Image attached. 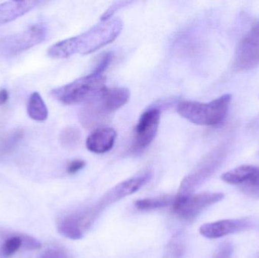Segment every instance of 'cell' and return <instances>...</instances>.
<instances>
[{"label": "cell", "instance_id": "11", "mask_svg": "<svg viewBox=\"0 0 259 258\" xmlns=\"http://www.w3.org/2000/svg\"><path fill=\"white\" fill-rule=\"evenodd\" d=\"M249 224L243 220H223L203 224L199 228V233L207 239H219L232 233L246 230Z\"/></svg>", "mask_w": 259, "mask_h": 258}, {"label": "cell", "instance_id": "8", "mask_svg": "<svg viewBox=\"0 0 259 258\" xmlns=\"http://www.w3.org/2000/svg\"><path fill=\"white\" fill-rule=\"evenodd\" d=\"M259 65V21L242 38L236 50L234 66L240 71H249Z\"/></svg>", "mask_w": 259, "mask_h": 258}, {"label": "cell", "instance_id": "16", "mask_svg": "<svg viewBox=\"0 0 259 258\" xmlns=\"http://www.w3.org/2000/svg\"><path fill=\"white\" fill-rule=\"evenodd\" d=\"M27 112L32 120L38 122H42L48 118V109L39 92H33L29 97Z\"/></svg>", "mask_w": 259, "mask_h": 258}, {"label": "cell", "instance_id": "9", "mask_svg": "<svg viewBox=\"0 0 259 258\" xmlns=\"http://www.w3.org/2000/svg\"><path fill=\"white\" fill-rule=\"evenodd\" d=\"M161 112L157 108L148 109L140 116L134 132L132 148L141 151L149 146L155 139L160 124Z\"/></svg>", "mask_w": 259, "mask_h": 258}, {"label": "cell", "instance_id": "15", "mask_svg": "<svg viewBox=\"0 0 259 258\" xmlns=\"http://www.w3.org/2000/svg\"><path fill=\"white\" fill-rule=\"evenodd\" d=\"M24 132L22 129H15L0 136V159L10 156L23 140Z\"/></svg>", "mask_w": 259, "mask_h": 258}, {"label": "cell", "instance_id": "2", "mask_svg": "<svg viewBox=\"0 0 259 258\" xmlns=\"http://www.w3.org/2000/svg\"><path fill=\"white\" fill-rule=\"evenodd\" d=\"M231 99V94H225L209 102L182 101L177 111L182 118L193 124L214 127L225 121Z\"/></svg>", "mask_w": 259, "mask_h": 258}, {"label": "cell", "instance_id": "12", "mask_svg": "<svg viewBox=\"0 0 259 258\" xmlns=\"http://www.w3.org/2000/svg\"><path fill=\"white\" fill-rule=\"evenodd\" d=\"M116 137V131L112 127H100L88 136L87 148L96 154L108 152L113 148Z\"/></svg>", "mask_w": 259, "mask_h": 258}, {"label": "cell", "instance_id": "6", "mask_svg": "<svg viewBox=\"0 0 259 258\" xmlns=\"http://www.w3.org/2000/svg\"><path fill=\"white\" fill-rule=\"evenodd\" d=\"M47 30L42 24H33L27 30L0 39V56L12 58L45 40Z\"/></svg>", "mask_w": 259, "mask_h": 258}, {"label": "cell", "instance_id": "14", "mask_svg": "<svg viewBox=\"0 0 259 258\" xmlns=\"http://www.w3.org/2000/svg\"><path fill=\"white\" fill-rule=\"evenodd\" d=\"M40 3L39 1H9L0 4V26L27 14Z\"/></svg>", "mask_w": 259, "mask_h": 258}, {"label": "cell", "instance_id": "26", "mask_svg": "<svg viewBox=\"0 0 259 258\" xmlns=\"http://www.w3.org/2000/svg\"><path fill=\"white\" fill-rule=\"evenodd\" d=\"M233 252L232 245L230 244L222 246L213 258H231Z\"/></svg>", "mask_w": 259, "mask_h": 258}, {"label": "cell", "instance_id": "1", "mask_svg": "<svg viewBox=\"0 0 259 258\" xmlns=\"http://www.w3.org/2000/svg\"><path fill=\"white\" fill-rule=\"evenodd\" d=\"M123 22L119 18L101 21L79 36L56 42L47 54L52 59H67L74 54L88 55L113 42L121 33Z\"/></svg>", "mask_w": 259, "mask_h": 258}, {"label": "cell", "instance_id": "27", "mask_svg": "<svg viewBox=\"0 0 259 258\" xmlns=\"http://www.w3.org/2000/svg\"><path fill=\"white\" fill-rule=\"evenodd\" d=\"M9 94L6 89L0 90V106H4L9 100Z\"/></svg>", "mask_w": 259, "mask_h": 258}, {"label": "cell", "instance_id": "22", "mask_svg": "<svg viewBox=\"0 0 259 258\" xmlns=\"http://www.w3.org/2000/svg\"><path fill=\"white\" fill-rule=\"evenodd\" d=\"M131 2L130 1H118L114 3L112 6L109 7L107 11L104 12L101 17V21H108L113 17L115 12L119 11L122 8L125 7L127 5L131 4Z\"/></svg>", "mask_w": 259, "mask_h": 258}, {"label": "cell", "instance_id": "3", "mask_svg": "<svg viewBox=\"0 0 259 258\" xmlns=\"http://www.w3.org/2000/svg\"><path fill=\"white\" fill-rule=\"evenodd\" d=\"M131 92L125 87L105 88L101 93L88 102L80 115V122L85 127H92L105 117L116 112L127 104Z\"/></svg>", "mask_w": 259, "mask_h": 258}, {"label": "cell", "instance_id": "23", "mask_svg": "<svg viewBox=\"0 0 259 258\" xmlns=\"http://www.w3.org/2000/svg\"><path fill=\"white\" fill-rule=\"evenodd\" d=\"M112 54L111 53H106L102 56L99 60L98 64L96 66L95 69H94V74H103L104 71L107 69L108 67L110 65L111 62L112 61Z\"/></svg>", "mask_w": 259, "mask_h": 258}, {"label": "cell", "instance_id": "20", "mask_svg": "<svg viewBox=\"0 0 259 258\" xmlns=\"http://www.w3.org/2000/svg\"><path fill=\"white\" fill-rule=\"evenodd\" d=\"M24 236L15 235L7 238L1 247V254L4 257H12L24 245Z\"/></svg>", "mask_w": 259, "mask_h": 258}, {"label": "cell", "instance_id": "21", "mask_svg": "<svg viewBox=\"0 0 259 258\" xmlns=\"http://www.w3.org/2000/svg\"><path fill=\"white\" fill-rule=\"evenodd\" d=\"M240 186L246 195L259 198V168L255 167L246 180Z\"/></svg>", "mask_w": 259, "mask_h": 258}, {"label": "cell", "instance_id": "25", "mask_svg": "<svg viewBox=\"0 0 259 258\" xmlns=\"http://www.w3.org/2000/svg\"><path fill=\"white\" fill-rule=\"evenodd\" d=\"M39 258H68L66 254L58 248H50L44 251Z\"/></svg>", "mask_w": 259, "mask_h": 258}, {"label": "cell", "instance_id": "13", "mask_svg": "<svg viewBox=\"0 0 259 258\" xmlns=\"http://www.w3.org/2000/svg\"><path fill=\"white\" fill-rule=\"evenodd\" d=\"M88 227L89 226L81 212L65 217L58 224L59 233L73 240L82 239Z\"/></svg>", "mask_w": 259, "mask_h": 258}, {"label": "cell", "instance_id": "24", "mask_svg": "<svg viewBox=\"0 0 259 258\" xmlns=\"http://www.w3.org/2000/svg\"><path fill=\"white\" fill-rule=\"evenodd\" d=\"M86 165V162L83 160L80 159H77V160L71 161L66 168V171L68 174H74L78 172L80 170L83 169Z\"/></svg>", "mask_w": 259, "mask_h": 258}, {"label": "cell", "instance_id": "5", "mask_svg": "<svg viewBox=\"0 0 259 258\" xmlns=\"http://www.w3.org/2000/svg\"><path fill=\"white\" fill-rule=\"evenodd\" d=\"M226 145H222L208 153L181 182L179 195H191L219 168L226 154Z\"/></svg>", "mask_w": 259, "mask_h": 258}, {"label": "cell", "instance_id": "18", "mask_svg": "<svg viewBox=\"0 0 259 258\" xmlns=\"http://www.w3.org/2000/svg\"><path fill=\"white\" fill-rule=\"evenodd\" d=\"M254 167L252 165H243V166L238 167L234 168L231 171L225 173L222 176V179L225 183L233 185H241L247 178Z\"/></svg>", "mask_w": 259, "mask_h": 258}, {"label": "cell", "instance_id": "19", "mask_svg": "<svg viewBox=\"0 0 259 258\" xmlns=\"http://www.w3.org/2000/svg\"><path fill=\"white\" fill-rule=\"evenodd\" d=\"M81 139L80 130L75 127H67L59 135V142L65 148H74L78 145Z\"/></svg>", "mask_w": 259, "mask_h": 258}, {"label": "cell", "instance_id": "10", "mask_svg": "<svg viewBox=\"0 0 259 258\" xmlns=\"http://www.w3.org/2000/svg\"><path fill=\"white\" fill-rule=\"evenodd\" d=\"M151 178H152V174L147 171L141 175L121 182V183L112 188L109 192H106L104 196L100 200L98 204L94 205V208L100 213V211L103 210L107 206L119 201L121 198H125L128 195L135 193L145 184L149 183Z\"/></svg>", "mask_w": 259, "mask_h": 258}, {"label": "cell", "instance_id": "17", "mask_svg": "<svg viewBox=\"0 0 259 258\" xmlns=\"http://www.w3.org/2000/svg\"><path fill=\"white\" fill-rule=\"evenodd\" d=\"M176 196L155 197V198H144V199L137 200L135 202V206L139 210L147 211L152 209H163V208L173 206Z\"/></svg>", "mask_w": 259, "mask_h": 258}, {"label": "cell", "instance_id": "4", "mask_svg": "<svg viewBox=\"0 0 259 258\" xmlns=\"http://www.w3.org/2000/svg\"><path fill=\"white\" fill-rule=\"evenodd\" d=\"M106 81L103 74L92 73L53 89L51 94L56 100L64 105L70 106L85 101L88 103L101 93L106 88Z\"/></svg>", "mask_w": 259, "mask_h": 258}, {"label": "cell", "instance_id": "7", "mask_svg": "<svg viewBox=\"0 0 259 258\" xmlns=\"http://www.w3.org/2000/svg\"><path fill=\"white\" fill-rule=\"evenodd\" d=\"M225 198L222 192H205L191 195H179L175 198L174 212L179 218L191 220L196 218L202 211Z\"/></svg>", "mask_w": 259, "mask_h": 258}]
</instances>
